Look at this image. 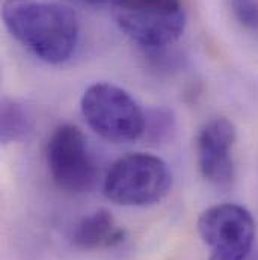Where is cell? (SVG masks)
Segmentation results:
<instances>
[{
	"instance_id": "obj_1",
	"label": "cell",
	"mask_w": 258,
	"mask_h": 260,
	"mask_svg": "<svg viewBox=\"0 0 258 260\" xmlns=\"http://www.w3.org/2000/svg\"><path fill=\"white\" fill-rule=\"evenodd\" d=\"M2 17L11 35L47 64H62L79 43L77 15L65 5L43 0H5Z\"/></svg>"
},
{
	"instance_id": "obj_2",
	"label": "cell",
	"mask_w": 258,
	"mask_h": 260,
	"mask_svg": "<svg viewBox=\"0 0 258 260\" xmlns=\"http://www.w3.org/2000/svg\"><path fill=\"white\" fill-rule=\"evenodd\" d=\"M171 186L172 176L163 159L148 153H129L107 171L103 194L120 206L143 207L162 201Z\"/></svg>"
},
{
	"instance_id": "obj_5",
	"label": "cell",
	"mask_w": 258,
	"mask_h": 260,
	"mask_svg": "<svg viewBox=\"0 0 258 260\" xmlns=\"http://www.w3.org/2000/svg\"><path fill=\"white\" fill-rule=\"evenodd\" d=\"M50 176L58 188L71 194L94 189L98 170L83 132L72 124H61L53 130L46 147Z\"/></svg>"
},
{
	"instance_id": "obj_12",
	"label": "cell",
	"mask_w": 258,
	"mask_h": 260,
	"mask_svg": "<svg viewBox=\"0 0 258 260\" xmlns=\"http://www.w3.org/2000/svg\"><path fill=\"white\" fill-rule=\"evenodd\" d=\"M83 3H88V5H94V6H104V5H112V6H117L118 3H121L123 0H82Z\"/></svg>"
},
{
	"instance_id": "obj_8",
	"label": "cell",
	"mask_w": 258,
	"mask_h": 260,
	"mask_svg": "<svg viewBox=\"0 0 258 260\" xmlns=\"http://www.w3.org/2000/svg\"><path fill=\"white\" fill-rule=\"evenodd\" d=\"M126 239V230L106 209L82 218L71 235V242L79 250H104L120 245Z\"/></svg>"
},
{
	"instance_id": "obj_6",
	"label": "cell",
	"mask_w": 258,
	"mask_h": 260,
	"mask_svg": "<svg viewBox=\"0 0 258 260\" xmlns=\"http://www.w3.org/2000/svg\"><path fill=\"white\" fill-rule=\"evenodd\" d=\"M208 260H246L255 241V221L239 204L225 203L204 210L196 222Z\"/></svg>"
},
{
	"instance_id": "obj_11",
	"label": "cell",
	"mask_w": 258,
	"mask_h": 260,
	"mask_svg": "<svg viewBox=\"0 0 258 260\" xmlns=\"http://www.w3.org/2000/svg\"><path fill=\"white\" fill-rule=\"evenodd\" d=\"M230 6L239 24L258 37V0H230Z\"/></svg>"
},
{
	"instance_id": "obj_9",
	"label": "cell",
	"mask_w": 258,
	"mask_h": 260,
	"mask_svg": "<svg viewBox=\"0 0 258 260\" xmlns=\"http://www.w3.org/2000/svg\"><path fill=\"white\" fill-rule=\"evenodd\" d=\"M2 144L23 142L33 129V121L29 109L12 99L2 100V120H0Z\"/></svg>"
},
{
	"instance_id": "obj_3",
	"label": "cell",
	"mask_w": 258,
	"mask_h": 260,
	"mask_svg": "<svg viewBox=\"0 0 258 260\" xmlns=\"http://www.w3.org/2000/svg\"><path fill=\"white\" fill-rule=\"evenodd\" d=\"M80 109L88 126L106 141L133 142L145 135L146 114L126 89L117 85H91L82 97Z\"/></svg>"
},
{
	"instance_id": "obj_4",
	"label": "cell",
	"mask_w": 258,
	"mask_h": 260,
	"mask_svg": "<svg viewBox=\"0 0 258 260\" xmlns=\"http://www.w3.org/2000/svg\"><path fill=\"white\" fill-rule=\"evenodd\" d=\"M120 29L146 49H163L175 43L186 27L181 0H123L115 6Z\"/></svg>"
},
{
	"instance_id": "obj_7",
	"label": "cell",
	"mask_w": 258,
	"mask_h": 260,
	"mask_svg": "<svg viewBox=\"0 0 258 260\" xmlns=\"http://www.w3.org/2000/svg\"><path fill=\"white\" fill-rule=\"evenodd\" d=\"M236 127L224 117L207 121L196 138V160L202 177L216 185H230L234 177L233 147Z\"/></svg>"
},
{
	"instance_id": "obj_10",
	"label": "cell",
	"mask_w": 258,
	"mask_h": 260,
	"mask_svg": "<svg viewBox=\"0 0 258 260\" xmlns=\"http://www.w3.org/2000/svg\"><path fill=\"white\" fill-rule=\"evenodd\" d=\"M174 130V117L168 109H154L146 114V127L145 135L151 141H163Z\"/></svg>"
}]
</instances>
